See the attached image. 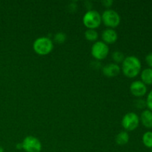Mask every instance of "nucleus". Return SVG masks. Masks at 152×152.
<instances>
[{
	"label": "nucleus",
	"instance_id": "f257e3e1",
	"mask_svg": "<svg viewBox=\"0 0 152 152\" xmlns=\"http://www.w3.org/2000/svg\"><path fill=\"white\" fill-rule=\"evenodd\" d=\"M122 71L124 75L129 78H134L140 74L142 68L141 62L135 56H129L125 58L122 62Z\"/></svg>",
	"mask_w": 152,
	"mask_h": 152
},
{
	"label": "nucleus",
	"instance_id": "f03ea898",
	"mask_svg": "<svg viewBox=\"0 0 152 152\" xmlns=\"http://www.w3.org/2000/svg\"><path fill=\"white\" fill-rule=\"evenodd\" d=\"M33 48L37 54L45 56L52 51L53 48V43L48 37H42L34 41Z\"/></svg>",
	"mask_w": 152,
	"mask_h": 152
},
{
	"label": "nucleus",
	"instance_id": "7ed1b4c3",
	"mask_svg": "<svg viewBox=\"0 0 152 152\" xmlns=\"http://www.w3.org/2000/svg\"><path fill=\"white\" fill-rule=\"evenodd\" d=\"M83 22L88 29H95L101 25L102 17L97 10H89L83 16Z\"/></svg>",
	"mask_w": 152,
	"mask_h": 152
},
{
	"label": "nucleus",
	"instance_id": "20e7f679",
	"mask_svg": "<svg viewBox=\"0 0 152 152\" xmlns=\"http://www.w3.org/2000/svg\"><path fill=\"white\" fill-rule=\"evenodd\" d=\"M102 22L108 28H113L118 26L120 23V16L116 10L113 9H107L101 15Z\"/></svg>",
	"mask_w": 152,
	"mask_h": 152
},
{
	"label": "nucleus",
	"instance_id": "39448f33",
	"mask_svg": "<svg viewBox=\"0 0 152 152\" xmlns=\"http://www.w3.org/2000/svg\"><path fill=\"white\" fill-rule=\"evenodd\" d=\"M109 53L108 45L102 41H96L91 47V55L97 60H102L107 57Z\"/></svg>",
	"mask_w": 152,
	"mask_h": 152
},
{
	"label": "nucleus",
	"instance_id": "423d86ee",
	"mask_svg": "<svg viewBox=\"0 0 152 152\" xmlns=\"http://www.w3.org/2000/svg\"><path fill=\"white\" fill-rule=\"evenodd\" d=\"M22 146L25 152H40L42 148L39 140L34 136H27L22 141Z\"/></svg>",
	"mask_w": 152,
	"mask_h": 152
},
{
	"label": "nucleus",
	"instance_id": "0eeeda50",
	"mask_svg": "<svg viewBox=\"0 0 152 152\" xmlns=\"http://www.w3.org/2000/svg\"><path fill=\"white\" fill-rule=\"evenodd\" d=\"M140 123V118L137 114L134 112H129L123 116L122 119V126L125 130L132 132L138 127Z\"/></svg>",
	"mask_w": 152,
	"mask_h": 152
},
{
	"label": "nucleus",
	"instance_id": "6e6552de",
	"mask_svg": "<svg viewBox=\"0 0 152 152\" xmlns=\"http://www.w3.org/2000/svg\"><path fill=\"white\" fill-rule=\"evenodd\" d=\"M130 91L134 96L141 97L146 94L147 86L142 81H134L130 86Z\"/></svg>",
	"mask_w": 152,
	"mask_h": 152
},
{
	"label": "nucleus",
	"instance_id": "1a4fd4ad",
	"mask_svg": "<svg viewBox=\"0 0 152 152\" xmlns=\"http://www.w3.org/2000/svg\"><path fill=\"white\" fill-rule=\"evenodd\" d=\"M102 39L105 44H114L118 39V34L113 28H107L102 31Z\"/></svg>",
	"mask_w": 152,
	"mask_h": 152
},
{
	"label": "nucleus",
	"instance_id": "9d476101",
	"mask_svg": "<svg viewBox=\"0 0 152 152\" xmlns=\"http://www.w3.org/2000/svg\"><path fill=\"white\" fill-rule=\"evenodd\" d=\"M120 72V67L116 63H108L102 68V74L108 78L117 77Z\"/></svg>",
	"mask_w": 152,
	"mask_h": 152
},
{
	"label": "nucleus",
	"instance_id": "9b49d317",
	"mask_svg": "<svg viewBox=\"0 0 152 152\" xmlns=\"http://www.w3.org/2000/svg\"><path fill=\"white\" fill-rule=\"evenodd\" d=\"M141 123L147 129H152V111L150 110H145L140 116Z\"/></svg>",
	"mask_w": 152,
	"mask_h": 152
},
{
	"label": "nucleus",
	"instance_id": "f8f14e48",
	"mask_svg": "<svg viewBox=\"0 0 152 152\" xmlns=\"http://www.w3.org/2000/svg\"><path fill=\"white\" fill-rule=\"evenodd\" d=\"M116 143L119 145H124L129 142V135L127 132H120V133L116 135L115 137Z\"/></svg>",
	"mask_w": 152,
	"mask_h": 152
},
{
	"label": "nucleus",
	"instance_id": "ddd939ff",
	"mask_svg": "<svg viewBox=\"0 0 152 152\" xmlns=\"http://www.w3.org/2000/svg\"><path fill=\"white\" fill-rule=\"evenodd\" d=\"M141 81L145 85H152V68H145L141 72Z\"/></svg>",
	"mask_w": 152,
	"mask_h": 152
},
{
	"label": "nucleus",
	"instance_id": "4468645a",
	"mask_svg": "<svg viewBox=\"0 0 152 152\" xmlns=\"http://www.w3.org/2000/svg\"><path fill=\"white\" fill-rule=\"evenodd\" d=\"M98 33L95 29H87L85 32V37L88 41L95 42L98 39Z\"/></svg>",
	"mask_w": 152,
	"mask_h": 152
},
{
	"label": "nucleus",
	"instance_id": "2eb2a0df",
	"mask_svg": "<svg viewBox=\"0 0 152 152\" xmlns=\"http://www.w3.org/2000/svg\"><path fill=\"white\" fill-rule=\"evenodd\" d=\"M142 142L147 148H152V132H147L142 135Z\"/></svg>",
	"mask_w": 152,
	"mask_h": 152
},
{
	"label": "nucleus",
	"instance_id": "dca6fc26",
	"mask_svg": "<svg viewBox=\"0 0 152 152\" xmlns=\"http://www.w3.org/2000/svg\"><path fill=\"white\" fill-rule=\"evenodd\" d=\"M125 56L123 54V52L120 51V50H116V51L113 52L112 53V59L116 64L120 63V62H123V60L125 59Z\"/></svg>",
	"mask_w": 152,
	"mask_h": 152
},
{
	"label": "nucleus",
	"instance_id": "f3484780",
	"mask_svg": "<svg viewBox=\"0 0 152 152\" xmlns=\"http://www.w3.org/2000/svg\"><path fill=\"white\" fill-rule=\"evenodd\" d=\"M54 42H56V43H59V44H62L64 43L67 39V36L65 33L63 32H59L57 34H56L54 35Z\"/></svg>",
	"mask_w": 152,
	"mask_h": 152
},
{
	"label": "nucleus",
	"instance_id": "a211bd4d",
	"mask_svg": "<svg viewBox=\"0 0 152 152\" xmlns=\"http://www.w3.org/2000/svg\"><path fill=\"white\" fill-rule=\"evenodd\" d=\"M134 105L139 109H142L146 106V101L142 99H138L134 100Z\"/></svg>",
	"mask_w": 152,
	"mask_h": 152
},
{
	"label": "nucleus",
	"instance_id": "6ab92c4d",
	"mask_svg": "<svg viewBox=\"0 0 152 152\" xmlns=\"http://www.w3.org/2000/svg\"><path fill=\"white\" fill-rule=\"evenodd\" d=\"M146 106L148 108V110L152 111V90L148 93L146 99Z\"/></svg>",
	"mask_w": 152,
	"mask_h": 152
},
{
	"label": "nucleus",
	"instance_id": "aec40b11",
	"mask_svg": "<svg viewBox=\"0 0 152 152\" xmlns=\"http://www.w3.org/2000/svg\"><path fill=\"white\" fill-rule=\"evenodd\" d=\"M145 62H147L150 68H152V52L149 53L146 56H145Z\"/></svg>",
	"mask_w": 152,
	"mask_h": 152
},
{
	"label": "nucleus",
	"instance_id": "412c9836",
	"mask_svg": "<svg viewBox=\"0 0 152 152\" xmlns=\"http://www.w3.org/2000/svg\"><path fill=\"white\" fill-rule=\"evenodd\" d=\"M102 3L105 7H109L112 5L113 1H111V0H103V1H102Z\"/></svg>",
	"mask_w": 152,
	"mask_h": 152
},
{
	"label": "nucleus",
	"instance_id": "4be33fe9",
	"mask_svg": "<svg viewBox=\"0 0 152 152\" xmlns=\"http://www.w3.org/2000/svg\"><path fill=\"white\" fill-rule=\"evenodd\" d=\"M0 152H4V149H3V148L1 145H0Z\"/></svg>",
	"mask_w": 152,
	"mask_h": 152
},
{
	"label": "nucleus",
	"instance_id": "5701e85b",
	"mask_svg": "<svg viewBox=\"0 0 152 152\" xmlns=\"http://www.w3.org/2000/svg\"><path fill=\"white\" fill-rule=\"evenodd\" d=\"M151 152H152V148H151Z\"/></svg>",
	"mask_w": 152,
	"mask_h": 152
}]
</instances>
